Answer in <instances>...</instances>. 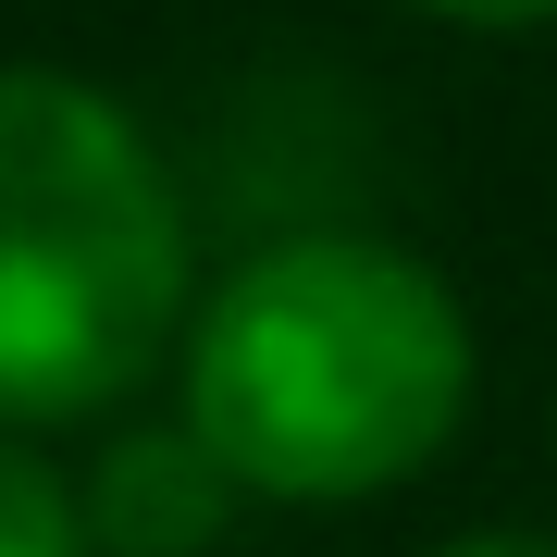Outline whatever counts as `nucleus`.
<instances>
[{
    "mask_svg": "<svg viewBox=\"0 0 557 557\" xmlns=\"http://www.w3.org/2000/svg\"><path fill=\"white\" fill-rule=\"evenodd\" d=\"M0 557H87L62 471H50V458H25L13 434H0Z\"/></svg>",
    "mask_w": 557,
    "mask_h": 557,
    "instance_id": "nucleus-4",
    "label": "nucleus"
},
{
    "mask_svg": "<svg viewBox=\"0 0 557 557\" xmlns=\"http://www.w3.org/2000/svg\"><path fill=\"white\" fill-rule=\"evenodd\" d=\"M186 322V211L100 87L0 62V434L87 421Z\"/></svg>",
    "mask_w": 557,
    "mask_h": 557,
    "instance_id": "nucleus-2",
    "label": "nucleus"
},
{
    "mask_svg": "<svg viewBox=\"0 0 557 557\" xmlns=\"http://www.w3.org/2000/svg\"><path fill=\"white\" fill-rule=\"evenodd\" d=\"M434 557H557L545 533H458V545H434Z\"/></svg>",
    "mask_w": 557,
    "mask_h": 557,
    "instance_id": "nucleus-6",
    "label": "nucleus"
},
{
    "mask_svg": "<svg viewBox=\"0 0 557 557\" xmlns=\"http://www.w3.org/2000/svg\"><path fill=\"white\" fill-rule=\"evenodd\" d=\"M421 13H458V25H545L557 0H421Z\"/></svg>",
    "mask_w": 557,
    "mask_h": 557,
    "instance_id": "nucleus-5",
    "label": "nucleus"
},
{
    "mask_svg": "<svg viewBox=\"0 0 557 557\" xmlns=\"http://www.w3.org/2000/svg\"><path fill=\"white\" fill-rule=\"evenodd\" d=\"M471 409V322L384 236H285L186 322V434L236 496L347 508L434 471Z\"/></svg>",
    "mask_w": 557,
    "mask_h": 557,
    "instance_id": "nucleus-1",
    "label": "nucleus"
},
{
    "mask_svg": "<svg viewBox=\"0 0 557 557\" xmlns=\"http://www.w3.org/2000/svg\"><path fill=\"white\" fill-rule=\"evenodd\" d=\"M223 520H236V483L211 471V446L186 421H149V434H112L100 471L75 496L87 557H211Z\"/></svg>",
    "mask_w": 557,
    "mask_h": 557,
    "instance_id": "nucleus-3",
    "label": "nucleus"
}]
</instances>
